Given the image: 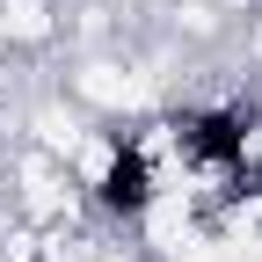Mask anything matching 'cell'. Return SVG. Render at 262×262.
Instances as JSON below:
<instances>
[{
  "instance_id": "1",
  "label": "cell",
  "mask_w": 262,
  "mask_h": 262,
  "mask_svg": "<svg viewBox=\"0 0 262 262\" xmlns=\"http://www.w3.org/2000/svg\"><path fill=\"white\" fill-rule=\"evenodd\" d=\"M102 204L124 211V219H139V211L153 204V168H146L139 146H117V153H110V168H102Z\"/></svg>"
}]
</instances>
